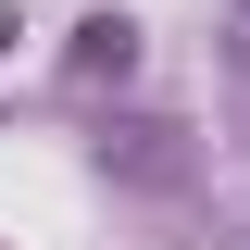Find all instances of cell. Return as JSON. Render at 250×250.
Wrapping results in <instances>:
<instances>
[{"label": "cell", "mask_w": 250, "mask_h": 250, "mask_svg": "<svg viewBox=\"0 0 250 250\" xmlns=\"http://www.w3.org/2000/svg\"><path fill=\"white\" fill-rule=\"evenodd\" d=\"M62 62H75V88H100V75H113V88H125V75H138V25H125V13H88V25H75V50H62Z\"/></svg>", "instance_id": "obj_1"}, {"label": "cell", "mask_w": 250, "mask_h": 250, "mask_svg": "<svg viewBox=\"0 0 250 250\" xmlns=\"http://www.w3.org/2000/svg\"><path fill=\"white\" fill-rule=\"evenodd\" d=\"M100 163H125V175H150V188H175V175H188L175 125H113V138H100Z\"/></svg>", "instance_id": "obj_2"}, {"label": "cell", "mask_w": 250, "mask_h": 250, "mask_svg": "<svg viewBox=\"0 0 250 250\" xmlns=\"http://www.w3.org/2000/svg\"><path fill=\"white\" fill-rule=\"evenodd\" d=\"M225 50H238V75H250V0H225Z\"/></svg>", "instance_id": "obj_3"}]
</instances>
